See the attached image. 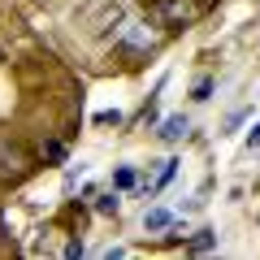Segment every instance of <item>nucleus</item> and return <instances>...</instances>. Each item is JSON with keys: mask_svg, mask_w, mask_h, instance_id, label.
I'll return each mask as SVG.
<instances>
[{"mask_svg": "<svg viewBox=\"0 0 260 260\" xmlns=\"http://www.w3.org/2000/svg\"><path fill=\"white\" fill-rule=\"evenodd\" d=\"M169 225H174V213H169V208H148V213H143V230H169Z\"/></svg>", "mask_w": 260, "mask_h": 260, "instance_id": "obj_5", "label": "nucleus"}, {"mask_svg": "<svg viewBox=\"0 0 260 260\" xmlns=\"http://www.w3.org/2000/svg\"><path fill=\"white\" fill-rule=\"evenodd\" d=\"M208 95H213V78H200L191 87V100H208Z\"/></svg>", "mask_w": 260, "mask_h": 260, "instance_id": "obj_9", "label": "nucleus"}, {"mask_svg": "<svg viewBox=\"0 0 260 260\" xmlns=\"http://www.w3.org/2000/svg\"><path fill=\"white\" fill-rule=\"evenodd\" d=\"M44 156L52 160V165H61V160H65V143H56V139H52V143L44 148Z\"/></svg>", "mask_w": 260, "mask_h": 260, "instance_id": "obj_10", "label": "nucleus"}, {"mask_svg": "<svg viewBox=\"0 0 260 260\" xmlns=\"http://www.w3.org/2000/svg\"><path fill=\"white\" fill-rule=\"evenodd\" d=\"M156 30L148 26V22H126L121 26V39H117V52H148V48H156Z\"/></svg>", "mask_w": 260, "mask_h": 260, "instance_id": "obj_3", "label": "nucleus"}, {"mask_svg": "<svg viewBox=\"0 0 260 260\" xmlns=\"http://www.w3.org/2000/svg\"><path fill=\"white\" fill-rule=\"evenodd\" d=\"M121 121V113L117 109H104V113H95V126H117Z\"/></svg>", "mask_w": 260, "mask_h": 260, "instance_id": "obj_11", "label": "nucleus"}, {"mask_svg": "<svg viewBox=\"0 0 260 260\" xmlns=\"http://www.w3.org/2000/svg\"><path fill=\"white\" fill-rule=\"evenodd\" d=\"M243 143H247V148H260V121L247 130V139H243Z\"/></svg>", "mask_w": 260, "mask_h": 260, "instance_id": "obj_13", "label": "nucleus"}, {"mask_svg": "<svg viewBox=\"0 0 260 260\" xmlns=\"http://www.w3.org/2000/svg\"><path fill=\"white\" fill-rule=\"evenodd\" d=\"M191 130V121L182 117V113H174V117H165L160 121V130H156V139L160 143H182V135Z\"/></svg>", "mask_w": 260, "mask_h": 260, "instance_id": "obj_4", "label": "nucleus"}, {"mask_svg": "<svg viewBox=\"0 0 260 260\" xmlns=\"http://www.w3.org/2000/svg\"><path fill=\"white\" fill-rule=\"evenodd\" d=\"M95 213H117V191L100 195V200H95Z\"/></svg>", "mask_w": 260, "mask_h": 260, "instance_id": "obj_8", "label": "nucleus"}, {"mask_svg": "<svg viewBox=\"0 0 260 260\" xmlns=\"http://www.w3.org/2000/svg\"><path fill=\"white\" fill-rule=\"evenodd\" d=\"M30 174V156L22 152V143H0V182H22Z\"/></svg>", "mask_w": 260, "mask_h": 260, "instance_id": "obj_2", "label": "nucleus"}, {"mask_svg": "<svg viewBox=\"0 0 260 260\" xmlns=\"http://www.w3.org/2000/svg\"><path fill=\"white\" fill-rule=\"evenodd\" d=\"M213 243H217V234H213V230H200V234H195L191 243H186V247H191V251H208Z\"/></svg>", "mask_w": 260, "mask_h": 260, "instance_id": "obj_7", "label": "nucleus"}, {"mask_svg": "<svg viewBox=\"0 0 260 260\" xmlns=\"http://www.w3.org/2000/svg\"><path fill=\"white\" fill-rule=\"evenodd\" d=\"M135 182H139V174H135V169H130V165H121L117 174H113V186H117V191H130V186H135Z\"/></svg>", "mask_w": 260, "mask_h": 260, "instance_id": "obj_6", "label": "nucleus"}, {"mask_svg": "<svg viewBox=\"0 0 260 260\" xmlns=\"http://www.w3.org/2000/svg\"><path fill=\"white\" fill-rule=\"evenodd\" d=\"M169 178H174V160H165V165H160V178H156V186H165Z\"/></svg>", "mask_w": 260, "mask_h": 260, "instance_id": "obj_12", "label": "nucleus"}, {"mask_svg": "<svg viewBox=\"0 0 260 260\" xmlns=\"http://www.w3.org/2000/svg\"><path fill=\"white\" fill-rule=\"evenodd\" d=\"M204 0H152V13H156V22H165V26H195V22L204 18Z\"/></svg>", "mask_w": 260, "mask_h": 260, "instance_id": "obj_1", "label": "nucleus"}]
</instances>
